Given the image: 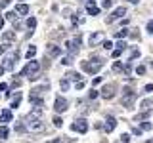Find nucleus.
<instances>
[{
    "label": "nucleus",
    "instance_id": "f257e3e1",
    "mask_svg": "<svg viewBox=\"0 0 153 143\" xmlns=\"http://www.w3.org/2000/svg\"><path fill=\"white\" fill-rule=\"evenodd\" d=\"M38 71H40V63H38V61H35V59H31L25 67H23L21 76H29L31 80H36V78H38Z\"/></svg>",
    "mask_w": 153,
    "mask_h": 143
},
{
    "label": "nucleus",
    "instance_id": "f03ea898",
    "mask_svg": "<svg viewBox=\"0 0 153 143\" xmlns=\"http://www.w3.org/2000/svg\"><path fill=\"white\" fill-rule=\"evenodd\" d=\"M25 124H27L25 128H27L29 132H35V133H38V132H44V122H42L40 118H35V116H31V114H27Z\"/></svg>",
    "mask_w": 153,
    "mask_h": 143
},
{
    "label": "nucleus",
    "instance_id": "7ed1b4c3",
    "mask_svg": "<svg viewBox=\"0 0 153 143\" xmlns=\"http://www.w3.org/2000/svg\"><path fill=\"white\" fill-rule=\"evenodd\" d=\"M102 67H103V59H102V57H94L92 63H90V61H82V69L86 71V73H90V74H96Z\"/></svg>",
    "mask_w": 153,
    "mask_h": 143
},
{
    "label": "nucleus",
    "instance_id": "20e7f679",
    "mask_svg": "<svg viewBox=\"0 0 153 143\" xmlns=\"http://www.w3.org/2000/svg\"><path fill=\"white\" fill-rule=\"evenodd\" d=\"M134 99H136V92H132L130 88H124V90H123V105H124L126 109H132Z\"/></svg>",
    "mask_w": 153,
    "mask_h": 143
},
{
    "label": "nucleus",
    "instance_id": "39448f33",
    "mask_svg": "<svg viewBox=\"0 0 153 143\" xmlns=\"http://www.w3.org/2000/svg\"><path fill=\"white\" fill-rule=\"evenodd\" d=\"M71 130L79 132V133H86L88 132V122L84 118H79V120H75V124H71Z\"/></svg>",
    "mask_w": 153,
    "mask_h": 143
},
{
    "label": "nucleus",
    "instance_id": "423d86ee",
    "mask_svg": "<svg viewBox=\"0 0 153 143\" xmlns=\"http://www.w3.org/2000/svg\"><path fill=\"white\" fill-rule=\"evenodd\" d=\"M67 107H69V103H67V99L65 97H56V101H54V111L56 113H65L67 111Z\"/></svg>",
    "mask_w": 153,
    "mask_h": 143
},
{
    "label": "nucleus",
    "instance_id": "0eeeda50",
    "mask_svg": "<svg viewBox=\"0 0 153 143\" xmlns=\"http://www.w3.org/2000/svg\"><path fill=\"white\" fill-rule=\"evenodd\" d=\"M16 59H17V52H13V54H10L4 57V63H2V69L4 71H12L13 69V63H16Z\"/></svg>",
    "mask_w": 153,
    "mask_h": 143
},
{
    "label": "nucleus",
    "instance_id": "6e6552de",
    "mask_svg": "<svg viewBox=\"0 0 153 143\" xmlns=\"http://www.w3.org/2000/svg\"><path fill=\"white\" fill-rule=\"evenodd\" d=\"M103 38H105V35H103L102 31H96V32H92V35H90V38H88V44H90V46H98L100 42L103 40Z\"/></svg>",
    "mask_w": 153,
    "mask_h": 143
},
{
    "label": "nucleus",
    "instance_id": "1a4fd4ad",
    "mask_svg": "<svg viewBox=\"0 0 153 143\" xmlns=\"http://www.w3.org/2000/svg\"><path fill=\"white\" fill-rule=\"evenodd\" d=\"M102 95L105 99H113V95H115V84H105L103 88H102Z\"/></svg>",
    "mask_w": 153,
    "mask_h": 143
},
{
    "label": "nucleus",
    "instance_id": "9d476101",
    "mask_svg": "<svg viewBox=\"0 0 153 143\" xmlns=\"http://www.w3.org/2000/svg\"><path fill=\"white\" fill-rule=\"evenodd\" d=\"M124 13H126V10H124L123 6H121V8H117V10H115V12L111 13V15H109V17H107V23H113V21H115V19H119V17H123V15H124Z\"/></svg>",
    "mask_w": 153,
    "mask_h": 143
},
{
    "label": "nucleus",
    "instance_id": "9b49d317",
    "mask_svg": "<svg viewBox=\"0 0 153 143\" xmlns=\"http://www.w3.org/2000/svg\"><path fill=\"white\" fill-rule=\"evenodd\" d=\"M46 50H48V55H50V57H59L61 55V48L56 46V44H48Z\"/></svg>",
    "mask_w": 153,
    "mask_h": 143
},
{
    "label": "nucleus",
    "instance_id": "f8f14e48",
    "mask_svg": "<svg viewBox=\"0 0 153 143\" xmlns=\"http://www.w3.org/2000/svg\"><path fill=\"white\" fill-rule=\"evenodd\" d=\"M115 126H117V120H115V116H107V120H105V126H103V130L105 132H113L115 130Z\"/></svg>",
    "mask_w": 153,
    "mask_h": 143
},
{
    "label": "nucleus",
    "instance_id": "ddd939ff",
    "mask_svg": "<svg viewBox=\"0 0 153 143\" xmlns=\"http://www.w3.org/2000/svg\"><path fill=\"white\" fill-rule=\"evenodd\" d=\"M10 120H12V111L4 109V111H2V114H0V122H2V124H8Z\"/></svg>",
    "mask_w": 153,
    "mask_h": 143
},
{
    "label": "nucleus",
    "instance_id": "4468645a",
    "mask_svg": "<svg viewBox=\"0 0 153 143\" xmlns=\"http://www.w3.org/2000/svg\"><path fill=\"white\" fill-rule=\"evenodd\" d=\"M86 10H88V13H90V15H98V13H100V10H98V8H96V4H94V0H90V2H88V4H86Z\"/></svg>",
    "mask_w": 153,
    "mask_h": 143
},
{
    "label": "nucleus",
    "instance_id": "2eb2a0df",
    "mask_svg": "<svg viewBox=\"0 0 153 143\" xmlns=\"http://www.w3.org/2000/svg\"><path fill=\"white\" fill-rule=\"evenodd\" d=\"M16 13H19V15H27V13H29V6H27V4H17V6H16Z\"/></svg>",
    "mask_w": 153,
    "mask_h": 143
},
{
    "label": "nucleus",
    "instance_id": "dca6fc26",
    "mask_svg": "<svg viewBox=\"0 0 153 143\" xmlns=\"http://www.w3.org/2000/svg\"><path fill=\"white\" fill-rule=\"evenodd\" d=\"M65 78H67V80H75V82H79L82 76H80L79 73H73V71H71V73H67V74H65Z\"/></svg>",
    "mask_w": 153,
    "mask_h": 143
},
{
    "label": "nucleus",
    "instance_id": "f3484780",
    "mask_svg": "<svg viewBox=\"0 0 153 143\" xmlns=\"http://www.w3.org/2000/svg\"><path fill=\"white\" fill-rule=\"evenodd\" d=\"M151 109H153V101H149V99H146V101H142V111L149 113Z\"/></svg>",
    "mask_w": 153,
    "mask_h": 143
},
{
    "label": "nucleus",
    "instance_id": "a211bd4d",
    "mask_svg": "<svg viewBox=\"0 0 153 143\" xmlns=\"http://www.w3.org/2000/svg\"><path fill=\"white\" fill-rule=\"evenodd\" d=\"M8 136H10V130H8V126H6V124H2V126H0V139H6Z\"/></svg>",
    "mask_w": 153,
    "mask_h": 143
},
{
    "label": "nucleus",
    "instance_id": "6ab92c4d",
    "mask_svg": "<svg viewBox=\"0 0 153 143\" xmlns=\"http://www.w3.org/2000/svg\"><path fill=\"white\" fill-rule=\"evenodd\" d=\"M19 101H21V94L16 92V95H13V101H12V109H17L19 107Z\"/></svg>",
    "mask_w": 153,
    "mask_h": 143
},
{
    "label": "nucleus",
    "instance_id": "aec40b11",
    "mask_svg": "<svg viewBox=\"0 0 153 143\" xmlns=\"http://www.w3.org/2000/svg\"><path fill=\"white\" fill-rule=\"evenodd\" d=\"M123 73H124V76H130V73H132V65H130V61L123 65Z\"/></svg>",
    "mask_w": 153,
    "mask_h": 143
},
{
    "label": "nucleus",
    "instance_id": "412c9836",
    "mask_svg": "<svg viewBox=\"0 0 153 143\" xmlns=\"http://www.w3.org/2000/svg\"><path fill=\"white\" fill-rule=\"evenodd\" d=\"M128 32H130V31H126V29H121V31H117V32H115V38H119V40H121V38L128 36Z\"/></svg>",
    "mask_w": 153,
    "mask_h": 143
},
{
    "label": "nucleus",
    "instance_id": "4be33fe9",
    "mask_svg": "<svg viewBox=\"0 0 153 143\" xmlns=\"http://www.w3.org/2000/svg\"><path fill=\"white\" fill-rule=\"evenodd\" d=\"M147 116H149V113H146V111H143V113H140V114H136V116H134V122H140V120H146Z\"/></svg>",
    "mask_w": 153,
    "mask_h": 143
},
{
    "label": "nucleus",
    "instance_id": "5701e85b",
    "mask_svg": "<svg viewBox=\"0 0 153 143\" xmlns=\"http://www.w3.org/2000/svg\"><path fill=\"white\" fill-rule=\"evenodd\" d=\"M35 54H36V48H35V46H29V50H27V59H33V57H35Z\"/></svg>",
    "mask_w": 153,
    "mask_h": 143
},
{
    "label": "nucleus",
    "instance_id": "b1692460",
    "mask_svg": "<svg viewBox=\"0 0 153 143\" xmlns=\"http://www.w3.org/2000/svg\"><path fill=\"white\" fill-rule=\"evenodd\" d=\"M113 71H115V73H121V71H123V63H121V61H115V63H113Z\"/></svg>",
    "mask_w": 153,
    "mask_h": 143
},
{
    "label": "nucleus",
    "instance_id": "393cba45",
    "mask_svg": "<svg viewBox=\"0 0 153 143\" xmlns=\"http://www.w3.org/2000/svg\"><path fill=\"white\" fill-rule=\"evenodd\" d=\"M27 27H29V29H35V27H36V19H35V17H29V19H27Z\"/></svg>",
    "mask_w": 153,
    "mask_h": 143
},
{
    "label": "nucleus",
    "instance_id": "a878e982",
    "mask_svg": "<svg viewBox=\"0 0 153 143\" xmlns=\"http://www.w3.org/2000/svg\"><path fill=\"white\" fill-rule=\"evenodd\" d=\"M52 122H54V126H56V128H61V124H63V120H61L59 116H54V120H52Z\"/></svg>",
    "mask_w": 153,
    "mask_h": 143
},
{
    "label": "nucleus",
    "instance_id": "bb28decb",
    "mask_svg": "<svg viewBox=\"0 0 153 143\" xmlns=\"http://www.w3.org/2000/svg\"><path fill=\"white\" fill-rule=\"evenodd\" d=\"M61 63H63V65H71V63H73V55L63 57V59H61Z\"/></svg>",
    "mask_w": 153,
    "mask_h": 143
},
{
    "label": "nucleus",
    "instance_id": "cd10ccee",
    "mask_svg": "<svg viewBox=\"0 0 153 143\" xmlns=\"http://www.w3.org/2000/svg\"><path fill=\"white\" fill-rule=\"evenodd\" d=\"M19 86H21V80H19V78H13V82L10 84V90H12V88H19Z\"/></svg>",
    "mask_w": 153,
    "mask_h": 143
},
{
    "label": "nucleus",
    "instance_id": "c85d7f7f",
    "mask_svg": "<svg viewBox=\"0 0 153 143\" xmlns=\"http://www.w3.org/2000/svg\"><path fill=\"white\" fill-rule=\"evenodd\" d=\"M151 128H153V124H151V122H143V124H142V128H140V130H142V132H143V130H146V132H147V130H151Z\"/></svg>",
    "mask_w": 153,
    "mask_h": 143
},
{
    "label": "nucleus",
    "instance_id": "c756f323",
    "mask_svg": "<svg viewBox=\"0 0 153 143\" xmlns=\"http://www.w3.org/2000/svg\"><path fill=\"white\" fill-rule=\"evenodd\" d=\"M13 38H16V35H13V32H6V35H4V42H12L13 40Z\"/></svg>",
    "mask_w": 153,
    "mask_h": 143
},
{
    "label": "nucleus",
    "instance_id": "7c9ffc66",
    "mask_svg": "<svg viewBox=\"0 0 153 143\" xmlns=\"http://www.w3.org/2000/svg\"><path fill=\"white\" fill-rule=\"evenodd\" d=\"M16 132H17V133H21V132H25V126H23V124H21V122H17V124H16Z\"/></svg>",
    "mask_w": 153,
    "mask_h": 143
},
{
    "label": "nucleus",
    "instance_id": "2f4dec72",
    "mask_svg": "<svg viewBox=\"0 0 153 143\" xmlns=\"http://www.w3.org/2000/svg\"><path fill=\"white\" fill-rule=\"evenodd\" d=\"M59 86H61V90H67V88H69V80H67V78H63V80L59 82Z\"/></svg>",
    "mask_w": 153,
    "mask_h": 143
},
{
    "label": "nucleus",
    "instance_id": "473e14b6",
    "mask_svg": "<svg viewBox=\"0 0 153 143\" xmlns=\"http://www.w3.org/2000/svg\"><path fill=\"white\" fill-rule=\"evenodd\" d=\"M136 57H140V50H132V54H130V61H134Z\"/></svg>",
    "mask_w": 153,
    "mask_h": 143
},
{
    "label": "nucleus",
    "instance_id": "72a5a7b5",
    "mask_svg": "<svg viewBox=\"0 0 153 143\" xmlns=\"http://www.w3.org/2000/svg\"><path fill=\"white\" fill-rule=\"evenodd\" d=\"M102 6H103L105 10H107V8H111V6H113V0H103V2H102Z\"/></svg>",
    "mask_w": 153,
    "mask_h": 143
},
{
    "label": "nucleus",
    "instance_id": "f704fd0d",
    "mask_svg": "<svg viewBox=\"0 0 153 143\" xmlns=\"http://www.w3.org/2000/svg\"><path fill=\"white\" fill-rule=\"evenodd\" d=\"M8 48H10V46H8V42H2V44H0V55H2L4 52L8 50Z\"/></svg>",
    "mask_w": 153,
    "mask_h": 143
},
{
    "label": "nucleus",
    "instance_id": "c9c22d12",
    "mask_svg": "<svg viewBox=\"0 0 153 143\" xmlns=\"http://www.w3.org/2000/svg\"><path fill=\"white\" fill-rule=\"evenodd\" d=\"M121 141L123 143H128V141H130V136H128V133H123V136H121Z\"/></svg>",
    "mask_w": 153,
    "mask_h": 143
},
{
    "label": "nucleus",
    "instance_id": "e433bc0d",
    "mask_svg": "<svg viewBox=\"0 0 153 143\" xmlns=\"http://www.w3.org/2000/svg\"><path fill=\"white\" fill-rule=\"evenodd\" d=\"M143 92H146V94H151L153 92V84H147L146 88H143Z\"/></svg>",
    "mask_w": 153,
    "mask_h": 143
},
{
    "label": "nucleus",
    "instance_id": "4c0bfd02",
    "mask_svg": "<svg viewBox=\"0 0 153 143\" xmlns=\"http://www.w3.org/2000/svg\"><path fill=\"white\" fill-rule=\"evenodd\" d=\"M103 48H105V50H111V48H113V44H111L109 40H105V42H103Z\"/></svg>",
    "mask_w": 153,
    "mask_h": 143
},
{
    "label": "nucleus",
    "instance_id": "58836bf2",
    "mask_svg": "<svg viewBox=\"0 0 153 143\" xmlns=\"http://www.w3.org/2000/svg\"><path fill=\"white\" fill-rule=\"evenodd\" d=\"M117 46H119V50H126V42H124V40H121Z\"/></svg>",
    "mask_w": 153,
    "mask_h": 143
},
{
    "label": "nucleus",
    "instance_id": "ea45409f",
    "mask_svg": "<svg viewBox=\"0 0 153 143\" xmlns=\"http://www.w3.org/2000/svg\"><path fill=\"white\" fill-rule=\"evenodd\" d=\"M136 73H138V74H143V73H146V67H143V65H140V67L136 69Z\"/></svg>",
    "mask_w": 153,
    "mask_h": 143
},
{
    "label": "nucleus",
    "instance_id": "a19ab883",
    "mask_svg": "<svg viewBox=\"0 0 153 143\" xmlns=\"http://www.w3.org/2000/svg\"><path fill=\"white\" fill-rule=\"evenodd\" d=\"M121 54H123V50H119V48L113 50V57H121Z\"/></svg>",
    "mask_w": 153,
    "mask_h": 143
},
{
    "label": "nucleus",
    "instance_id": "79ce46f5",
    "mask_svg": "<svg viewBox=\"0 0 153 143\" xmlns=\"http://www.w3.org/2000/svg\"><path fill=\"white\" fill-rule=\"evenodd\" d=\"M88 97H90V99H96V97H98V92H96V90H92V92L88 94Z\"/></svg>",
    "mask_w": 153,
    "mask_h": 143
},
{
    "label": "nucleus",
    "instance_id": "37998d69",
    "mask_svg": "<svg viewBox=\"0 0 153 143\" xmlns=\"http://www.w3.org/2000/svg\"><path fill=\"white\" fill-rule=\"evenodd\" d=\"M147 31H149V35H153V21H147Z\"/></svg>",
    "mask_w": 153,
    "mask_h": 143
},
{
    "label": "nucleus",
    "instance_id": "c03bdc74",
    "mask_svg": "<svg viewBox=\"0 0 153 143\" xmlns=\"http://www.w3.org/2000/svg\"><path fill=\"white\" fill-rule=\"evenodd\" d=\"M128 35H130L134 40H140V32H128Z\"/></svg>",
    "mask_w": 153,
    "mask_h": 143
},
{
    "label": "nucleus",
    "instance_id": "a18cd8bd",
    "mask_svg": "<svg viewBox=\"0 0 153 143\" xmlns=\"http://www.w3.org/2000/svg\"><path fill=\"white\" fill-rule=\"evenodd\" d=\"M84 88V82L82 80H79V82H76V90H82Z\"/></svg>",
    "mask_w": 153,
    "mask_h": 143
},
{
    "label": "nucleus",
    "instance_id": "49530a36",
    "mask_svg": "<svg viewBox=\"0 0 153 143\" xmlns=\"http://www.w3.org/2000/svg\"><path fill=\"white\" fill-rule=\"evenodd\" d=\"M132 132H134V136H142V130H140V128H134Z\"/></svg>",
    "mask_w": 153,
    "mask_h": 143
},
{
    "label": "nucleus",
    "instance_id": "de8ad7c7",
    "mask_svg": "<svg viewBox=\"0 0 153 143\" xmlns=\"http://www.w3.org/2000/svg\"><path fill=\"white\" fill-rule=\"evenodd\" d=\"M0 90H2V92H4V90H8V84H4V82H2V84H0Z\"/></svg>",
    "mask_w": 153,
    "mask_h": 143
},
{
    "label": "nucleus",
    "instance_id": "09e8293b",
    "mask_svg": "<svg viewBox=\"0 0 153 143\" xmlns=\"http://www.w3.org/2000/svg\"><path fill=\"white\" fill-rule=\"evenodd\" d=\"M2 27H4V17L0 15V31H2Z\"/></svg>",
    "mask_w": 153,
    "mask_h": 143
},
{
    "label": "nucleus",
    "instance_id": "8fccbe9b",
    "mask_svg": "<svg viewBox=\"0 0 153 143\" xmlns=\"http://www.w3.org/2000/svg\"><path fill=\"white\" fill-rule=\"evenodd\" d=\"M48 143H61V139H54V141H48Z\"/></svg>",
    "mask_w": 153,
    "mask_h": 143
},
{
    "label": "nucleus",
    "instance_id": "3c124183",
    "mask_svg": "<svg viewBox=\"0 0 153 143\" xmlns=\"http://www.w3.org/2000/svg\"><path fill=\"white\" fill-rule=\"evenodd\" d=\"M2 73H4V69H2V65H0V76H2Z\"/></svg>",
    "mask_w": 153,
    "mask_h": 143
},
{
    "label": "nucleus",
    "instance_id": "603ef678",
    "mask_svg": "<svg viewBox=\"0 0 153 143\" xmlns=\"http://www.w3.org/2000/svg\"><path fill=\"white\" fill-rule=\"evenodd\" d=\"M146 143H153V139H147V141H146Z\"/></svg>",
    "mask_w": 153,
    "mask_h": 143
},
{
    "label": "nucleus",
    "instance_id": "864d4df0",
    "mask_svg": "<svg viewBox=\"0 0 153 143\" xmlns=\"http://www.w3.org/2000/svg\"><path fill=\"white\" fill-rule=\"evenodd\" d=\"M128 2H138V0H128Z\"/></svg>",
    "mask_w": 153,
    "mask_h": 143
}]
</instances>
